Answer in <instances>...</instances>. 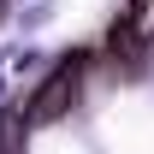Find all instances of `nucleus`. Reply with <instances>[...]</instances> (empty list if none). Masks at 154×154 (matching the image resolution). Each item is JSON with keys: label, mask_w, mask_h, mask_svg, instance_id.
Listing matches in <instances>:
<instances>
[{"label": "nucleus", "mask_w": 154, "mask_h": 154, "mask_svg": "<svg viewBox=\"0 0 154 154\" xmlns=\"http://www.w3.org/2000/svg\"><path fill=\"white\" fill-rule=\"evenodd\" d=\"M77 95H83V59H65V65L48 77V89H36V95H30V107H24V113L36 119V125H48V119H59Z\"/></svg>", "instance_id": "f257e3e1"}]
</instances>
